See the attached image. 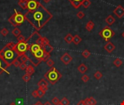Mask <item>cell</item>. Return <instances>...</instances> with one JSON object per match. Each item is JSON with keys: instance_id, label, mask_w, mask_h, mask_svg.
Listing matches in <instances>:
<instances>
[{"instance_id": "4fadbf2b", "label": "cell", "mask_w": 124, "mask_h": 105, "mask_svg": "<svg viewBox=\"0 0 124 105\" xmlns=\"http://www.w3.org/2000/svg\"><path fill=\"white\" fill-rule=\"evenodd\" d=\"M39 88H41L43 90L47 91L48 90V82L46 79H41L37 83Z\"/></svg>"}, {"instance_id": "11a10c76", "label": "cell", "mask_w": 124, "mask_h": 105, "mask_svg": "<svg viewBox=\"0 0 124 105\" xmlns=\"http://www.w3.org/2000/svg\"><path fill=\"white\" fill-rule=\"evenodd\" d=\"M120 105H124V101H123L121 103H120Z\"/></svg>"}, {"instance_id": "4316f807", "label": "cell", "mask_w": 124, "mask_h": 105, "mask_svg": "<svg viewBox=\"0 0 124 105\" xmlns=\"http://www.w3.org/2000/svg\"><path fill=\"white\" fill-rule=\"evenodd\" d=\"M12 34L14 35L15 37H19L20 35L21 34V31H20V29H18V27H15V29L13 30Z\"/></svg>"}, {"instance_id": "db71d44e", "label": "cell", "mask_w": 124, "mask_h": 105, "mask_svg": "<svg viewBox=\"0 0 124 105\" xmlns=\"http://www.w3.org/2000/svg\"><path fill=\"white\" fill-rule=\"evenodd\" d=\"M9 105H17V104H16V103H15V102H12V103H11Z\"/></svg>"}, {"instance_id": "ab89813d", "label": "cell", "mask_w": 124, "mask_h": 105, "mask_svg": "<svg viewBox=\"0 0 124 105\" xmlns=\"http://www.w3.org/2000/svg\"><path fill=\"white\" fill-rule=\"evenodd\" d=\"M89 101H90V104H91V105H97V100L94 97H92V96L89 97Z\"/></svg>"}, {"instance_id": "d4e9b609", "label": "cell", "mask_w": 124, "mask_h": 105, "mask_svg": "<svg viewBox=\"0 0 124 105\" xmlns=\"http://www.w3.org/2000/svg\"><path fill=\"white\" fill-rule=\"evenodd\" d=\"M19 60L20 61V62H22V63H26V64L28 61H29L28 58V56L26 55V54H24V55H22L20 56V57H19Z\"/></svg>"}, {"instance_id": "d6986e66", "label": "cell", "mask_w": 124, "mask_h": 105, "mask_svg": "<svg viewBox=\"0 0 124 105\" xmlns=\"http://www.w3.org/2000/svg\"><path fill=\"white\" fill-rule=\"evenodd\" d=\"M73 36L71 33H68L66 34V36L64 38V40L67 44H71L73 42Z\"/></svg>"}, {"instance_id": "681fc988", "label": "cell", "mask_w": 124, "mask_h": 105, "mask_svg": "<svg viewBox=\"0 0 124 105\" xmlns=\"http://www.w3.org/2000/svg\"><path fill=\"white\" fill-rule=\"evenodd\" d=\"M68 1L71 2H82L83 0H68Z\"/></svg>"}, {"instance_id": "bcb514c9", "label": "cell", "mask_w": 124, "mask_h": 105, "mask_svg": "<svg viewBox=\"0 0 124 105\" xmlns=\"http://www.w3.org/2000/svg\"><path fill=\"white\" fill-rule=\"evenodd\" d=\"M84 103H85V105H91L89 101V98H86L84 99Z\"/></svg>"}, {"instance_id": "74e56055", "label": "cell", "mask_w": 124, "mask_h": 105, "mask_svg": "<svg viewBox=\"0 0 124 105\" xmlns=\"http://www.w3.org/2000/svg\"><path fill=\"white\" fill-rule=\"evenodd\" d=\"M18 39V42H26V38L24 37V36H22V35H20L19 37H17Z\"/></svg>"}, {"instance_id": "ee69618b", "label": "cell", "mask_w": 124, "mask_h": 105, "mask_svg": "<svg viewBox=\"0 0 124 105\" xmlns=\"http://www.w3.org/2000/svg\"><path fill=\"white\" fill-rule=\"evenodd\" d=\"M60 99L58 98V97H54L52 99V103L54 105H57L59 102H60Z\"/></svg>"}, {"instance_id": "d590c367", "label": "cell", "mask_w": 124, "mask_h": 105, "mask_svg": "<svg viewBox=\"0 0 124 105\" xmlns=\"http://www.w3.org/2000/svg\"><path fill=\"white\" fill-rule=\"evenodd\" d=\"M49 44V40L46 38V37H43V40H42V48H44V46H46L47 45Z\"/></svg>"}, {"instance_id": "f907efd6", "label": "cell", "mask_w": 124, "mask_h": 105, "mask_svg": "<svg viewBox=\"0 0 124 105\" xmlns=\"http://www.w3.org/2000/svg\"><path fill=\"white\" fill-rule=\"evenodd\" d=\"M34 105H44V104H43L41 101H37Z\"/></svg>"}, {"instance_id": "8992f818", "label": "cell", "mask_w": 124, "mask_h": 105, "mask_svg": "<svg viewBox=\"0 0 124 105\" xmlns=\"http://www.w3.org/2000/svg\"><path fill=\"white\" fill-rule=\"evenodd\" d=\"M30 46L26 42H18L15 43V45L14 47L15 50L17 52V53L18 54L19 57L24 55L26 53V52L28 50H29L30 49Z\"/></svg>"}, {"instance_id": "cb8c5ba5", "label": "cell", "mask_w": 124, "mask_h": 105, "mask_svg": "<svg viewBox=\"0 0 124 105\" xmlns=\"http://www.w3.org/2000/svg\"><path fill=\"white\" fill-rule=\"evenodd\" d=\"M43 49L46 51V52H47V53H50L51 52H52L53 50H54V48L53 47L50 45V44H49V45H46V46H44V48H43Z\"/></svg>"}, {"instance_id": "ffe728a7", "label": "cell", "mask_w": 124, "mask_h": 105, "mask_svg": "<svg viewBox=\"0 0 124 105\" xmlns=\"http://www.w3.org/2000/svg\"><path fill=\"white\" fill-rule=\"evenodd\" d=\"M94 23L92 20H89L86 24V26H85L86 29L88 31H92V29H94Z\"/></svg>"}, {"instance_id": "7402d4cb", "label": "cell", "mask_w": 124, "mask_h": 105, "mask_svg": "<svg viewBox=\"0 0 124 105\" xmlns=\"http://www.w3.org/2000/svg\"><path fill=\"white\" fill-rule=\"evenodd\" d=\"M50 58V53H47L44 50V55L42 56V58H41V61H44V62H47L49 59Z\"/></svg>"}, {"instance_id": "680465c9", "label": "cell", "mask_w": 124, "mask_h": 105, "mask_svg": "<svg viewBox=\"0 0 124 105\" xmlns=\"http://www.w3.org/2000/svg\"><path fill=\"white\" fill-rule=\"evenodd\" d=\"M20 1H27V0H19V2Z\"/></svg>"}, {"instance_id": "e0dca14e", "label": "cell", "mask_w": 124, "mask_h": 105, "mask_svg": "<svg viewBox=\"0 0 124 105\" xmlns=\"http://www.w3.org/2000/svg\"><path fill=\"white\" fill-rule=\"evenodd\" d=\"M78 70L79 71L80 73L84 75L86 72H87V70H88V67L86 64H81L79 66H78Z\"/></svg>"}, {"instance_id": "5b68a950", "label": "cell", "mask_w": 124, "mask_h": 105, "mask_svg": "<svg viewBox=\"0 0 124 105\" xmlns=\"http://www.w3.org/2000/svg\"><path fill=\"white\" fill-rule=\"evenodd\" d=\"M99 35L102 38H103L105 41L108 42L111 38H112L115 36V31L110 26H107L99 32Z\"/></svg>"}, {"instance_id": "277c9868", "label": "cell", "mask_w": 124, "mask_h": 105, "mask_svg": "<svg viewBox=\"0 0 124 105\" xmlns=\"http://www.w3.org/2000/svg\"><path fill=\"white\" fill-rule=\"evenodd\" d=\"M25 20H26L25 15L19 13V12H17L16 10H15V13L9 18L8 21L11 23V25H13L15 28L21 25L25 21Z\"/></svg>"}, {"instance_id": "7c38bea8", "label": "cell", "mask_w": 124, "mask_h": 105, "mask_svg": "<svg viewBox=\"0 0 124 105\" xmlns=\"http://www.w3.org/2000/svg\"><path fill=\"white\" fill-rule=\"evenodd\" d=\"M104 49L107 53H112V51H114L115 50V45L113 43H112L111 42L109 41L108 42H107L106 45H105Z\"/></svg>"}, {"instance_id": "7bdbcfd3", "label": "cell", "mask_w": 124, "mask_h": 105, "mask_svg": "<svg viewBox=\"0 0 124 105\" xmlns=\"http://www.w3.org/2000/svg\"><path fill=\"white\" fill-rule=\"evenodd\" d=\"M20 61L19 60V58H17V59H15L14 61H13V65H14L15 67H19V66H20Z\"/></svg>"}, {"instance_id": "ac0fdd59", "label": "cell", "mask_w": 124, "mask_h": 105, "mask_svg": "<svg viewBox=\"0 0 124 105\" xmlns=\"http://www.w3.org/2000/svg\"><path fill=\"white\" fill-rule=\"evenodd\" d=\"M34 72H35V69H34V67L33 66V65H31V64L28 65V66L26 69V74H28V75L31 76Z\"/></svg>"}, {"instance_id": "8fae6325", "label": "cell", "mask_w": 124, "mask_h": 105, "mask_svg": "<svg viewBox=\"0 0 124 105\" xmlns=\"http://www.w3.org/2000/svg\"><path fill=\"white\" fill-rule=\"evenodd\" d=\"M113 13L118 18H122L124 16V8L121 5H118L113 10Z\"/></svg>"}, {"instance_id": "30bf717a", "label": "cell", "mask_w": 124, "mask_h": 105, "mask_svg": "<svg viewBox=\"0 0 124 105\" xmlns=\"http://www.w3.org/2000/svg\"><path fill=\"white\" fill-rule=\"evenodd\" d=\"M61 61L65 64V65H68L73 60L72 56L70 55L68 53H65L60 58Z\"/></svg>"}, {"instance_id": "c3c4849f", "label": "cell", "mask_w": 124, "mask_h": 105, "mask_svg": "<svg viewBox=\"0 0 124 105\" xmlns=\"http://www.w3.org/2000/svg\"><path fill=\"white\" fill-rule=\"evenodd\" d=\"M77 105H85L84 100H81L80 101H78V103L77 104Z\"/></svg>"}, {"instance_id": "f5cc1de1", "label": "cell", "mask_w": 124, "mask_h": 105, "mask_svg": "<svg viewBox=\"0 0 124 105\" xmlns=\"http://www.w3.org/2000/svg\"><path fill=\"white\" fill-rule=\"evenodd\" d=\"M50 1H51V0H43V2L44 3H46V4H48Z\"/></svg>"}, {"instance_id": "2e32d148", "label": "cell", "mask_w": 124, "mask_h": 105, "mask_svg": "<svg viewBox=\"0 0 124 105\" xmlns=\"http://www.w3.org/2000/svg\"><path fill=\"white\" fill-rule=\"evenodd\" d=\"M42 48L40 46V45H39L38 44H32V45H31V46H30V49H29V51L31 53H35L36 52H37L38 50H39L40 49H41Z\"/></svg>"}, {"instance_id": "6f0895ef", "label": "cell", "mask_w": 124, "mask_h": 105, "mask_svg": "<svg viewBox=\"0 0 124 105\" xmlns=\"http://www.w3.org/2000/svg\"><path fill=\"white\" fill-rule=\"evenodd\" d=\"M57 105H62V104H61V103H60V102H59V103H58Z\"/></svg>"}, {"instance_id": "7dc6e473", "label": "cell", "mask_w": 124, "mask_h": 105, "mask_svg": "<svg viewBox=\"0 0 124 105\" xmlns=\"http://www.w3.org/2000/svg\"><path fill=\"white\" fill-rule=\"evenodd\" d=\"M22 103H23V101H22L21 99H18L16 104H17V105H22Z\"/></svg>"}, {"instance_id": "1f68e13d", "label": "cell", "mask_w": 124, "mask_h": 105, "mask_svg": "<svg viewBox=\"0 0 124 105\" xmlns=\"http://www.w3.org/2000/svg\"><path fill=\"white\" fill-rule=\"evenodd\" d=\"M81 55H82V56L84 57L85 58H89L90 55H91V52L86 49V50H84L81 53Z\"/></svg>"}, {"instance_id": "d6a6232c", "label": "cell", "mask_w": 124, "mask_h": 105, "mask_svg": "<svg viewBox=\"0 0 124 105\" xmlns=\"http://www.w3.org/2000/svg\"><path fill=\"white\" fill-rule=\"evenodd\" d=\"M60 103L62 104V105H69L70 104V101L67 99L66 97H63L60 100Z\"/></svg>"}, {"instance_id": "e575fe53", "label": "cell", "mask_w": 124, "mask_h": 105, "mask_svg": "<svg viewBox=\"0 0 124 105\" xmlns=\"http://www.w3.org/2000/svg\"><path fill=\"white\" fill-rule=\"evenodd\" d=\"M31 75H28V74H25L22 77V80L25 81L26 83H27V82H28V81L31 80Z\"/></svg>"}, {"instance_id": "816d5d0a", "label": "cell", "mask_w": 124, "mask_h": 105, "mask_svg": "<svg viewBox=\"0 0 124 105\" xmlns=\"http://www.w3.org/2000/svg\"><path fill=\"white\" fill-rule=\"evenodd\" d=\"M44 105H52V104L49 101H46L44 104Z\"/></svg>"}, {"instance_id": "b9f144b4", "label": "cell", "mask_w": 124, "mask_h": 105, "mask_svg": "<svg viewBox=\"0 0 124 105\" xmlns=\"http://www.w3.org/2000/svg\"><path fill=\"white\" fill-rule=\"evenodd\" d=\"M27 66H28L27 64H26V63H22V62L20 63V66H19V67L20 68L21 70H25V71H26V69Z\"/></svg>"}, {"instance_id": "60d3db41", "label": "cell", "mask_w": 124, "mask_h": 105, "mask_svg": "<svg viewBox=\"0 0 124 105\" xmlns=\"http://www.w3.org/2000/svg\"><path fill=\"white\" fill-rule=\"evenodd\" d=\"M47 64L49 67H53V66L54 65V62L52 59H51V58H49V59L47 61Z\"/></svg>"}, {"instance_id": "f35d334b", "label": "cell", "mask_w": 124, "mask_h": 105, "mask_svg": "<svg viewBox=\"0 0 124 105\" xmlns=\"http://www.w3.org/2000/svg\"><path fill=\"white\" fill-rule=\"evenodd\" d=\"M89 77L88 76V75H83V76L81 77V80L84 82V83H87V82L89 80Z\"/></svg>"}, {"instance_id": "603a6c76", "label": "cell", "mask_w": 124, "mask_h": 105, "mask_svg": "<svg viewBox=\"0 0 124 105\" xmlns=\"http://www.w3.org/2000/svg\"><path fill=\"white\" fill-rule=\"evenodd\" d=\"M18 5L22 10H26L27 9V5H28V0L27 1H20V2H18Z\"/></svg>"}, {"instance_id": "9a60e30c", "label": "cell", "mask_w": 124, "mask_h": 105, "mask_svg": "<svg viewBox=\"0 0 124 105\" xmlns=\"http://www.w3.org/2000/svg\"><path fill=\"white\" fill-rule=\"evenodd\" d=\"M105 22L107 24L108 26H110L112 25H113L115 22V18H114L113 15H109L106 18H105Z\"/></svg>"}, {"instance_id": "8d00e7d4", "label": "cell", "mask_w": 124, "mask_h": 105, "mask_svg": "<svg viewBox=\"0 0 124 105\" xmlns=\"http://www.w3.org/2000/svg\"><path fill=\"white\" fill-rule=\"evenodd\" d=\"M76 16L79 18V19H82V18H84V17H85V13H84L83 11H79L78 13H77V15H76Z\"/></svg>"}, {"instance_id": "f1b7e54d", "label": "cell", "mask_w": 124, "mask_h": 105, "mask_svg": "<svg viewBox=\"0 0 124 105\" xmlns=\"http://www.w3.org/2000/svg\"><path fill=\"white\" fill-rule=\"evenodd\" d=\"M71 4L75 9H78L82 5V2H71Z\"/></svg>"}, {"instance_id": "3957f363", "label": "cell", "mask_w": 124, "mask_h": 105, "mask_svg": "<svg viewBox=\"0 0 124 105\" xmlns=\"http://www.w3.org/2000/svg\"><path fill=\"white\" fill-rule=\"evenodd\" d=\"M61 77L62 74L55 67H52L44 75V78L49 82L51 85H54L55 83H57Z\"/></svg>"}, {"instance_id": "9f6ffc18", "label": "cell", "mask_w": 124, "mask_h": 105, "mask_svg": "<svg viewBox=\"0 0 124 105\" xmlns=\"http://www.w3.org/2000/svg\"><path fill=\"white\" fill-rule=\"evenodd\" d=\"M122 37H123L124 38V31H123V32L122 33Z\"/></svg>"}, {"instance_id": "44dd1931", "label": "cell", "mask_w": 124, "mask_h": 105, "mask_svg": "<svg viewBox=\"0 0 124 105\" xmlns=\"http://www.w3.org/2000/svg\"><path fill=\"white\" fill-rule=\"evenodd\" d=\"M82 41V39L80 36H78V35H75L73 36V42L75 45H78V44H80Z\"/></svg>"}, {"instance_id": "4dcf8cb0", "label": "cell", "mask_w": 124, "mask_h": 105, "mask_svg": "<svg viewBox=\"0 0 124 105\" xmlns=\"http://www.w3.org/2000/svg\"><path fill=\"white\" fill-rule=\"evenodd\" d=\"M94 78H95L96 80H100L101 78H102V77H103V75H102V72H100L99 71H97V72L94 74Z\"/></svg>"}, {"instance_id": "9c48e42d", "label": "cell", "mask_w": 124, "mask_h": 105, "mask_svg": "<svg viewBox=\"0 0 124 105\" xmlns=\"http://www.w3.org/2000/svg\"><path fill=\"white\" fill-rule=\"evenodd\" d=\"M9 67V65L5 62V61L0 55V75H1L4 72H5L7 74H9V72L7 70V69Z\"/></svg>"}, {"instance_id": "484cf974", "label": "cell", "mask_w": 124, "mask_h": 105, "mask_svg": "<svg viewBox=\"0 0 124 105\" xmlns=\"http://www.w3.org/2000/svg\"><path fill=\"white\" fill-rule=\"evenodd\" d=\"M113 64L116 66V67H120V66H122V64H123V61H122V60L121 59H120V58H115V59L113 61Z\"/></svg>"}, {"instance_id": "ba28073f", "label": "cell", "mask_w": 124, "mask_h": 105, "mask_svg": "<svg viewBox=\"0 0 124 105\" xmlns=\"http://www.w3.org/2000/svg\"><path fill=\"white\" fill-rule=\"evenodd\" d=\"M40 2H39L36 0H28V5L27 9L28 11H33L38 8Z\"/></svg>"}, {"instance_id": "52a82bcc", "label": "cell", "mask_w": 124, "mask_h": 105, "mask_svg": "<svg viewBox=\"0 0 124 105\" xmlns=\"http://www.w3.org/2000/svg\"><path fill=\"white\" fill-rule=\"evenodd\" d=\"M41 37V36L38 33V31H36L33 32V33L31 35V36L26 40V42H27L29 45H32V44H35V43H36V42L38 41V40H39Z\"/></svg>"}, {"instance_id": "83f0119b", "label": "cell", "mask_w": 124, "mask_h": 105, "mask_svg": "<svg viewBox=\"0 0 124 105\" xmlns=\"http://www.w3.org/2000/svg\"><path fill=\"white\" fill-rule=\"evenodd\" d=\"M91 1L90 0H83L82 1V5L85 9H87L89 7V6L91 5Z\"/></svg>"}, {"instance_id": "f546056e", "label": "cell", "mask_w": 124, "mask_h": 105, "mask_svg": "<svg viewBox=\"0 0 124 105\" xmlns=\"http://www.w3.org/2000/svg\"><path fill=\"white\" fill-rule=\"evenodd\" d=\"M37 91H38V96L39 98H42L44 96L45 93H46V91H45L44 90H43L41 88H39L37 89Z\"/></svg>"}, {"instance_id": "6da1fadb", "label": "cell", "mask_w": 124, "mask_h": 105, "mask_svg": "<svg viewBox=\"0 0 124 105\" xmlns=\"http://www.w3.org/2000/svg\"><path fill=\"white\" fill-rule=\"evenodd\" d=\"M26 20L37 31L41 30L53 18L52 14L41 3L33 11H28L24 15Z\"/></svg>"}, {"instance_id": "836d02e7", "label": "cell", "mask_w": 124, "mask_h": 105, "mask_svg": "<svg viewBox=\"0 0 124 105\" xmlns=\"http://www.w3.org/2000/svg\"><path fill=\"white\" fill-rule=\"evenodd\" d=\"M0 33H1V34L3 37H6L9 34V31L7 28H3L1 31H0Z\"/></svg>"}, {"instance_id": "7a4b0ae2", "label": "cell", "mask_w": 124, "mask_h": 105, "mask_svg": "<svg viewBox=\"0 0 124 105\" xmlns=\"http://www.w3.org/2000/svg\"><path fill=\"white\" fill-rule=\"evenodd\" d=\"M15 45V43L14 42H9L0 50V55L9 65V66L13 65V63L15 59L19 58L18 54L14 49Z\"/></svg>"}, {"instance_id": "5bb4252c", "label": "cell", "mask_w": 124, "mask_h": 105, "mask_svg": "<svg viewBox=\"0 0 124 105\" xmlns=\"http://www.w3.org/2000/svg\"><path fill=\"white\" fill-rule=\"evenodd\" d=\"M28 51H29V50H28ZM29 52H30V51H29ZM44 49L41 48V49H40L39 50H38L37 52H36L35 53H31V52H30V53H31V55H32L33 57H35L36 59H37L38 61H41V58H42V56H43V55H44Z\"/></svg>"}, {"instance_id": "f6af8a7d", "label": "cell", "mask_w": 124, "mask_h": 105, "mask_svg": "<svg viewBox=\"0 0 124 105\" xmlns=\"http://www.w3.org/2000/svg\"><path fill=\"white\" fill-rule=\"evenodd\" d=\"M31 95H32L33 97H34V98L39 97V96H38V91H37V90H33V91L32 92V93H31Z\"/></svg>"}]
</instances>
